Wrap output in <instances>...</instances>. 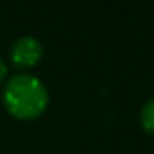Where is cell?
I'll use <instances>...</instances> for the list:
<instances>
[{
    "label": "cell",
    "mask_w": 154,
    "mask_h": 154,
    "mask_svg": "<svg viewBox=\"0 0 154 154\" xmlns=\"http://www.w3.org/2000/svg\"><path fill=\"white\" fill-rule=\"evenodd\" d=\"M47 89L33 74H15L4 87V103L17 118H35L47 107Z\"/></svg>",
    "instance_id": "1"
},
{
    "label": "cell",
    "mask_w": 154,
    "mask_h": 154,
    "mask_svg": "<svg viewBox=\"0 0 154 154\" xmlns=\"http://www.w3.org/2000/svg\"><path fill=\"white\" fill-rule=\"evenodd\" d=\"M42 56V44L33 36L18 38L11 47V60L18 67H31Z\"/></svg>",
    "instance_id": "2"
},
{
    "label": "cell",
    "mask_w": 154,
    "mask_h": 154,
    "mask_svg": "<svg viewBox=\"0 0 154 154\" xmlns=\"http://www.w3.org/2000/svg\"><path fill=\"white\" fill-rule=\"evenodd\" d=\"M140 122H141V127L154 134V98L149 100L143 107H141V112H140Z\"/></svg>",
    "instance_id": "3"
},
{
    "label": "cell",
    "mask_w": 154,
    "mask_h": 154,
    "mask_svg": "<svg viewBox=\"0 0 154 154\" xmlns=\"http://www.w3.org/2000/svg\"><path fill=\"white\" fill-rule=\"evenodd\" d=\"M6 71H8V69H6V63H4V60H2V58H0V82L4 80V76H6Z\"/></svg>",
    "instance_id": "4"
}]
</instances>
